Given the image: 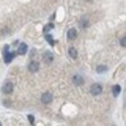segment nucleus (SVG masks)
<instances>
[{
	"instance_id": "9",
	"label": "nucleus",
	"mask_w": 126,
	"mask_h": 126,
	"mask_svg": "<svg viewBox=\"0 0 126 126\" xmlns=\"http://www.w3.org/2000/svg\"><path fill=\"white\" fill-rule=\"evenodd\" d=\"M26 51H27V45L25 43H21L17 47V53L20 55H23L26 53Z\"/></svg>"
},
{
	"instance_id": "12",
	"label": "nucleus",
	"mask_w": 126,
	"mask_h": 126,
	"mask_svg": "<svg viewBox=\"0 0 126 126\" xmlns=\"http://www.w3.org/2000/svg\"><path fill=\"white\" fill-rule=\"evenodd\" d=\"M120 91H121V88H120V86L118 84H116V85H114L112 87V94H113L114 97H117L120 93Z\"/></svg>"
},
{
	"instance_id": "13",
	"label": "nucleus",
	"mask_w": 126,
	"mask_h": 126,
	"mask_svg": "<svg viewBox=\"0 0 126 126\" xmlns=\"http://www.w3.org/2000/svg\"><path fill=\"white\" fill-rule=\"evenodd\" d=\"M107 70H108V68H107V66H105V65H99V66L96 68V72L99 73V74L105 73Z\"/></svg>"
},
{
	"instance_id": "5",
	"label": "nucleus",
	"mask_w": 126,
	"mask_h": 126,
	"mask_svg": "<svg viewBox=\"0 0 126 126\" xmlns=\"http://www.w3.org/2000/svg\"><path fill=\"white\" fill-rule=\"evenodd\" d=\"M41 101L44 104H49L52 101V95L50 94L49 92L44 93V94L42 95V97H41Z\"/></svg>"
},
{
	"instance_id": "14",
	"label": "nucleus",
	"mask_w": 126,
	"mask_h": 126,
	"mask_svg": "<svg viewBox=\"0 0 126 126\" xmlns=\"http://www.w3.org/2000/svg\"><path fill=\"white\" fill-rule=\"evenodd\" d=\"M45 38H46V40H47V42L49 43V45H51V46H53V45H54V41H53V39H52V36H51V35L47 34V35L45 36Z\"/></svg>"
},
{
	"instance_id": "11",
	"label": "nucleus",
	"mask_w": 126,
	"mask_h": 126,
	"mask_svg": "<svg viewBox=\"0 0 126 126\" xmlns=\"http://www.w3.org/2000/svg\"><path fill=\"white\" fill-rule=\"evenodd\" d=\"M88 24H89V21H88V19L85 18V17H82V18L80 19V21H79V26H80L81 28H86V27L88 26Z\"/></svg>"
},
{
	"instance_id": "10",
	"label": "nucleus",
	"mask_w": 126,
	"mask_h": 126,
	"mask_svg": "<svg viewBox=\"0 0 126 126\" xmlns=\"http://www.w3.org/2000/svg\"><path fill=\"white\" fill-rule=\"evenodd\" d=\"M68 52H69L70 57H72L73 59H76L78 57V51H77V49L75 47H70Z\"/></svg>"
},
{
	"instance_id": "6",
	"label": "nucleus",
	"mask_w": 126,
	"mask_h": 126,
	"mask_svg": "<svg viewBox=\"0 0 126 126\" xmlns=\"http://www.w3.org/2000/svg\"><path fill=\"white\" fill-rule=\"evenodd\" d=\"M39 67H40V65L37 61H31L28 65V70L32 73H35L39 70Z\"/></svg>"
},
{
	"instance_id": "18",
	"label": "nucleus",
	"mask_w": 126,
	"mask_h": 126,
	"mask_svg": "<svg viewBox=\"0 0 126 126\" xmlns=\"http://www.w3.org/2000/svg\"><path fill=\"white\" fill-rule=\"evenodd\" d=\"M0 126H2V124H1V122H0Z\"/></svg>"
},
{
	"instance_id": "2",
	"label": "nucleus",
	"mask_w": 126,
	"mask_h": 126,
	"mask_svg": "<svg viewBox=\"0 0 126 126\" xmlns=\"http://www.w3.org/2000/svg\"><path fill=\"white\" fill-rule=\"evenodd\" d=\"M102 91H103V87H102V85L99 84V83H94V84H92L91 87H90V93L92 95H94V96H97V95L101 94Z\"/></svg>"
},
{
	"instance_id": "1",
	"label": "nucleus",
	"mask_w": 126,
	"mask_h": 126,
	"mask_svg": "<svg viewBox=\"0 0 126 126\" xmlns=\"http://www.w3.org/2000/svg\"><path fill=\"white\" fill-rule=\"evenodd\" d=\"M8 48H9V47L6 46L5 49H4V60L6 63H10L13 60V58L15 57V52L14 51H9Z\"/></svg>"
},
{
	"instance_id": "8",
	"label": "nucleus",
	"mask_w": 126,
	"mask_h": 126,
	"mask_svg": "<svg viewBox=\"0 0 126 126\" xmlns=\"http://www.w3.org/2000/svg\"><path fill=\"white\" fill-rule=\"evenodd\" d=\"M77 36H78V33H77V30L75 28H71L67 32V37L69 40H75L77 38Z\"/></svg>"
},
{
	"instance_id": "4",
	"label": "nucleus",
	"mask_w": 126,
	"mask_h": 126,
	"mask_svg": "<svg viewBox=\"0 0 126 126\" xmlns=\"http://www.w3.org/2000/svg\"><path fill=\"white\" fill-rule=\"evenodd\" d=\"M43 58H44V61L47 63V64H49V63H51L53 61V54L49 50H47V51L44 52Z\"/></svg>"
},
{
	"instance_id": "17",
	"label": "nucleus",
	"mask_w": 126,
	"mask_h": 126,
	"mask_svg": "<svg viewBox=\"0 0 126 126\" xmlns=\"http://www.w3.org/2000/svg\"><path fill=\"white\" fill-rule=\"evenodd\" d=\"M27 117H28V120H29V122H30L32 125H33V124H34V116H33V115H31V114H29Z\"/></svg>"
},
{
	"instance_id": "16",
	"label": "nucleus",
	"mask_w": 126,
	"mask_h": 126,
	"mask_svg": "<svg viewBox=\"0 0 126 126\" xmlns=\"http://www.w3.org/2000/svg\"><path fill=\"white\" fill-rule=\"evenodd\" d=\"M120 45H121L122 47H126V37H123V38L120 40Z\"/></svg>"
},
{
	"instance_id": "15",
	"label": "nucleus",
	"mask_w": 126,
	"mask_h": 126,
	"mask_svg": "<svg viewBox=\"0 0 126 126\" xmlns=\"http://www.w3.org/2000/svg\"><path fill=\"white\" fill-rule=\"evenodd\" d=\"M54 27V25L52 24V23H48V24H47L45 27H44V32H48L50 31L52 28Z\"/></svg>"
},
{
	"instance_id": "7",
	"label": "nucleus",
	"mask_w": 126,
	"mask_h": 126,
	"mask_svg": "<svg viewBox=\"0 0 126 126\" xmlns=\"http://www.w3.org/2000/svg\"><path fill=\"white\" fill-rule=\"evenodd\" d=\"M73 83L75 84V85H81V84H83V82H84V80L82 79V77L80 76V75H75L74 77H73Z\"/></svg>"
},
{
	"instance_id": "3",
	"label": "nucleus",
	"mask_w": 126,
	"mask_h": 126,
	"mask_svg": "<svg viewBox=\"0 0 126 126\" xmlns=\"http://www.w3.org/2000/svg\"><path fill=\"white\" fill-rule=\"evenodd\" d=\"M13 89H14V85L11 81H6L4 83V85L2 86V92L5 93V94H10L13 92Z\"/></svg>"
}]
</instances>
